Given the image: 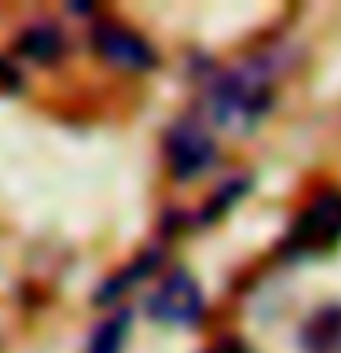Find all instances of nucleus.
I'll list each match as a JSON object with an SVG mask.
<instances>
[{
  "label": "nucleus",
  "mask_w": 341,
  "mask_h": 353,
  "mask_svg": "<svg viewBox=\"0 0 341 353\" xmlns=\"http://www.w3.org/2000/svg\"><path fill=\"white\" fill-rule=\"evenodd\" d=\"M283 52L268 48L242 59L228 70H213L202 92V110L209 125L224 132H253L261 118L275 107V77L283 74Z\"/></svg>",
  "instance_id": "1"
},
{
  "label": "nucleus",
  "mask_w": 341,
  "mask_h": 353,
  "mask_svg": "<svg viewBox=\"0 0 341 353\" xmlns=\"http://www.w3.org/2000/svg\"><path fill=\"white\" fill-rule=\"evenodd\" d=\"M341 243V192L338 188H323L319 195L308 199L294 225L286 228L279 243V258L301 261V258H319V254L334 250Z\"/></svg>",
  "instance_id": "2"
},
{
  "label": "nucleus",
  "mask_w": 341,
  "mask_h": 353,
  "mask_svg": "<svg viewBox=\"0 0 341 353\" xmlns=\"http://www.w3.org/2000/svg\"><path fill=\"white\" fill-rule=\"evenodd\" d=\"M162 154H165V170H169L173 181L187 184L217 165V140L206 129V121L176 118L162 137Z\"/></svg>",
  "instance_id": "3"
},
{
  "label": "nucleus",
  "mask_w": 341,
  "mask_h": 353,
  "mask_svg": "<svg viewBox=\"0 0 341 353\" xmlns=\"http://www.w3.org/2000/svg\"><path fill=\"white\" fill-rule=\"evenodd\" d=\"M147 313L169 327H198L206 316V294L187 269H169L158 291L147 298Z\"/></svg>",
  "instance_id": "4"
},
{
  "label": "nucleus",
  "mask_w": 341,
  "mask_h": 353,
  "mask_svg": "<svg viewBox=\"0 0 341 353\" xmlns=\"http://www.w3.org/2000/svg\"><path fill=\"white\" fill-rule=\"evenodd\" d=\"M92 48L99 52V59L110 63L114 70H125V74H147L158 66V52L154 44L136 33L125 22H114V19H99L92 26Z\"/></svg>",
  "instance_id": "5"
},
{
  "label": "nucleus",
  "mask_w": 341,
  "mask_h": 353,
  "mask_svg": "<svg viewBox=\"0 0 341 353\" xmlns=\"http://www.w3.org/2000/svg\"><path fill=\"white\" fill-rule=\"evenodd\" d=\"M66 52V37H63V26L52 19H37L30 26H22L19 41H15V55L26 59L33 66H52L59 63Z\"/></svg>",
  "instance_id": "6"
},
{
  "label": "nucleus",
  "mask_w": 341,
  "mask_h": 353,
  "mask_svg": "<svg viewBox=\"0 0 341 353\" xmlns=\"http://www.w3.org/2000/svg\"><path fill=\"white\" fill-rule=\"evenodd\" d=\"M297 346L305 353H341V305L330 302L305 320Z\"/></svg>",
  "instance_id": "7"
},
{
  "label": "nucleus",
  "mask_w": 341,
  "mask_h": 353,
  "mask_svg": "<svg viewBox=\"0 0 341 353\" xmlns=\"http://www.w3.org/2000/svg\"><path fill=\"white\" fill-rule=\"evenodd\" d=\"M162 261H165V247H147V250H143L132 265H125V269L114 272L103 287H99V291H96V305H114L125 291H132L136 283L147 280V276H151L154 269H158Z\"/></svg>",
  "instance_id": "8"
},
{
  "label": "nucleus",
  "mask_w": 341,
  "mask_h": 353,
  "mask_svg": "<svg viewBox=\"0 0 341 353\" xmlns=\"http://www.w3.org/2000/svg\"><path fill=\"white\" fill-rule=\"evenodd\" d=\"M129 327H132V309H114V316H107L103 324L92 331V339H88V353H121L129 339Z\"/></svg>",
  "instance_id": "9"
},
{
  "label": "nucleus",
  "mask_w": 341,
  "mask_h": 353,
  "mask_svg": "<svg viewBox=\"0 0 341 353\" xmlns=\"http://www.w3.org/2000/svg\"><path fill=\"white\" fill-rule=\"evenodd\" d=\"M253 188V176L250 173H239V176H228L224 184L217 188L213 195H209V203L202 206V214H198V225H209V221H217V217H224L231 206L239 203L242 195H246Z\"/></svg>",
  "instance_id": "10"
},
{
  "label": "nucleus",
  "mask_w": 341,
  "mask_h": 353,
  "mask_svg": "<svg viewBox=\"0 0 341 353\" xmlns=\"http://www.w3.org/2000/svg\"><path fill=\"white\" fill-rule=\"evenodd\" d=\"M22 88V74L11 59H0V92H19Z\"/></svg>",
  "instance_id": "11"
},
{
  "label": "nucleus",
  "mask_w": 341,
  "mask_h": 353,
  "mask_svg": "<svg viewBox=\"0 0 341 353\" xmlns=\"http://www.w3.org/2000/svg\"><path fill=\"white\" fill-rule=\"evenodd\" d=\"M206 353H253V350H250V342H242V339H235V335H228V339H220L217 346H209Z\"/></svg>",
  "instance_id": "12"
}]
</instances>
